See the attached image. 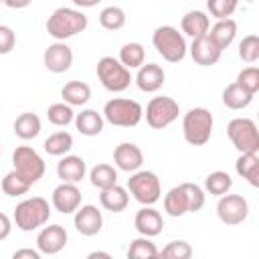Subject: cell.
<instances>
[{
    "mask_svg": "<svg viewBox=\"0 0 259 259\" xmlns=\"http://www.w3.org/2000/svg\"><path fill=\"white\" fill-rule=\"evenodd\" d=\"M89 24V18L77 10V8H67V6H61L57 8L49 20H47V32L55 38V40H65V38H71L79 32H83Z\"/></svg>",
    "mask_w": 259,
    "mask_h": 259,
    "instance_id": "cell-1",
    "label": "cell"
},
{
    "mask_svg": "<svg viewBox=\"0 0 259 259\" xmlns=\"http://www.w3.org/2000/svg\"><path fill=\"white\" fill-rule=\"evenodd\" d=\"M49 219H51V204L42 196H32L18 202L12 214V223L16 225V229L24 233L40 229L42 225L49 223Z\"/></svg>",
    "mask_w": 259,
    "mask_h": 259,
    "instance_id": "cell-2",
    "label": "cell"
},
{
    "mask_svg": "<svg viewBox=\"0 0 259 259\" xmlns=\"http://www.w3.org/2000/svg\"><path fill=\"white\" fill-rule=\"evenodd\" d=\"M152 45L168 63H180L188 53L184 34L170 24H162L152 32Z\"/></svg>",
    "mask_w": 259,
    "mask_h": 259,
    "instance_id": "cell-3",
    "label": "cell"
},
{
    "mask_svg": "<svg viewBox=\"0 0 259 259\" xmlns=\"http://www.w3.org/2000/svg\"><path fill=\"white\" fill-rule=\"evenodd\" d=\"M212 113L206 107H192L182 117V136L190 146H204L212 136Z\"/></svg>",
    "mask_w": 259,
    "mask_h": 259,
    "instance_id": "cell-4",
    "label": "cell"
},
{
    "mask_svg": "<svg viewBox=\"0 0 259 259\" xmlns=\"http://www.w3.org/2000/svg\"><path fill=\"white\" fill-rule=\"evenodd\" d=\"M103 119L117 127H136L144 117V107L136 99L113 97L103 105Z\"/></svg>",
    "mask_w": 259,
    "mask_h": 259,
    "instance_id": "cell-5",
    "label": "cell"
},
{
    "mask_svg": "<svg viewBox=\"0 0 259 259\" xmlns=\"http://www.w3.org/2000/svg\"><path fill=\"white\" fill-rule=\"evenodd\" d=\"M127 192L142 206H148V204L154 206L162 196V184H160V178L156 176V172L140 168V170L132 172V176L127 178Z\"/></svg>",
    "mask_w": 259,
    "mask_h": 259,
    "instance_id": "cell-6",
    "label": "cell"
},
{
    "mask_svg": "<svg viewBox=\"0 0 259 259\" xmlns=\"http://www.w3.org/2000/svg\"><path fill=\"white\" fill-rule=\"evenodd\" d=\"M97 77L101 85L111 93H121L132 83V73L115 57H101L97 61Z\"/></svg>",
    "mask_w": 259,
    "mask_h": 259,
    "instance_id": "cell-7",
    "label": "cell"
},
{
    "mask_svg": "<svg viewBox=\"0 0 259 259\" xmlns=\"http://www.w3.org/2000/svg\"><path fill=\"white\" fill-rule=\"evenodd\" d=\"M227 136L239 154L259 152V130L251 117H235L227 123Z\"/></svg>",
    "mask_w": 259,
    "mask_h": 259,
    "instance_id": "cell-8",
    "label": "cell"
},
{
    "mask_svg": "<svg viewBox=\"0 0 259 259\" xmlns=\"http://www.w3.org/2000/svg\"><path fill=\"white\" fill-rule=\"evenodd\" d=\"M178 113H180V105L172 99V97H166V95H160V97H152L146 105V123L152 127V130H164L168 127L170 123H174L178 119Z\"/></svg>",
    "mask_w": 259,
    "mask_h": 259,
    "instance_id": "cell-9",
    "label": "cell"
},
{
    "mask_svg": "<svg viewBox=\"0 0 259 259\" xmlns=\"http://www.w3.org/2000/svg\"><path fill=\"white\" fill-rule=\"evenodd\" d=\"M12 164H14V170L24 178L28 180L30 184L38 182L42 176H45V160L40 158V154L30 148V146H18L14 152H12Z\"/></svg>",
    "mask_w": 259,
    "mask_h": 259,
    "instance_id": "cell-10",
    "label": "cell"
},
{
    "mask_svg": "<svg viewBox=\"0 0 259 259\" xmlns=\"http://www.w3.org/2000/svg\"><path fill=\"white\" fill-rule=\"evenodd\" d=\"M217 214L221 219V223L229 225V227H235V225H241L247 217H249V202L245 196L241 194H223L219 196V202H217Z\"/></svg>",
    "mask_w": 259,
    "mask_h": 259,
    "instance_id": "cell-11",
    "label": "cell"
},
{
    "mask_svg": "<svg viewBox=\"0 0 259 259\" xmlns=\"http://www.w3.org/2000/svg\"><path fill=\"white\" fill-rule=\"evenodd\" d=\"M67 239L69 235L63 225H42V229L36 235V249L40 251V255H57L65 249Z\"/></svg>",
    "mask_w": 259,
    "mask_h": 259,
    "instance_id": "cell-12",
    "label": "cell"
},
{
    "mask_svg": "<svg viewBox=\"0 0 259 259\" xmlns=\"http://www.w3.org/2000/svg\"><path fill=\"white\" fill-rule=\"evenodd\" d=\"M42 63H45L47 71H51L55 75L65 73L73 65V51L65 40H57V42H53V45H49L45 49Z\"/></svg>",
    "mask_w": 259,
    "mask_h": 259,
    "instance_id": "cell-13",
    "label": "cell"
},
{
    "mask_svg": "<svg viewBox=\"0 0 259 259\" xmlns=\"http://www.w3.org/2000/svg\"><path fill=\"white\" fill-rule=\"evenodd\" d=\"M53 208L61 214H73L81 206V190L73 182H61L51 194Z\"/></svg>",
    "mask_w": 259,
    "mask_h": 259,
    "instance_id": "cell-14",
    "label": "cell"
},
{
    "mask_svg": "<svg viewBox=\"0 0 259 259\" xmlns=\"http://www.w3.org/2000/svg\"><path fill=\"white\" fill-rule=\"evenodd\" d=\"M73 225L75 229L85 235V237H93L101 231L103 227V214L101 210L95 206V204H83L75 210V217H73Z\"/></svg>",
    "mask_w": 259,
    "mask_h": 259,
    "instance_id": "cell-15",
    "label": "cell"
},
{
    "mask_svg": "<svg viewBox=\"0 0 259 259\" xmlns=\"http://www.w3.org/2000/svg\"><path fill=\"white\" fill-rule=\"evenodd\" d=\"M190 57L196 65H202V67H210L214 63H219L223 51L214 45V40L208 36V34H202V36H196L192 38V45H190Z\"/></svg>",
    "mask_w": 259,
    "mask_h": 259,
    "instance_id": "cell-16",
    "label": "cell"
},
{
    "mask_svg": "<svg viewBox=\"0 0 259 259\" xmlns=\"http://www.w3.org/2000/svg\"><path fill=\"white\" fill-rule=\"evenodd\" d=\"M113 162L119 170L123 172H136L142 168L144 164V152L140 150V146L132 144V142H121L115 150H113Z\"/></svg>",
    "mask_w": 259,
    "mask_h": 259,
    "instance_id": "cell-17",
    "label": "cell"
},
{
    "mask_svg": "<svg viewBox=\"0 0 259 259\" xmlns=\"http://www.w3.org/2000/svg\"><path fill=\"white\" fill-rule=\"evenodd\" d=\"M134 227H136V231H138L140 235H144V237H156V235H160L162 229H164V219H162V214H160L152 204H148V206H142V208L136 212V217H134Z\"/></svg>",
    "mask_w": 259,
    "mask_h": 259,
    "instance_id": "cell-18",
    "label": "cell"
},
{
    "mask_svg": "<svg viewBox=\"0 0 259 259\" xmlns=\"http://www.w3.org/2000/svg\"><path fill=\"white\" fill-rule=\"evenodd\" d=\"M166 81V73L160 65L156 63H146L142 67H138V75H136V85L140 91L144 93H156Z\"/></svg>",
    "mask_w": 259,
    "mask_h": 259,
    "instance_id": "cell-19",
    "label": "cell"
},
{
    "mask_svg": "<svg viewBox=\"0 0 259 259\" xmlns=\"http://www.w3.org/2000/svg\"><path fill=\"white\" fill-rule=\"evenodd\" d=\"M85 174H87V164H85V160L81 156H73V154L67 156L65 154L57 164V176L63 182L77 184V182H81L85 178Z\"/></svg>",
    "mask_w": 259,
    "mask_h": 259,
    "instance_id": "cell-20",
    "label": "cell"
},
{
    "mask_svg": "<svg viewBox=\"0 0 259 259\" xmlns=\"http://www.w3.org/2000/svg\"><path fill=\"white\" fill-rule=\"evenodd\" d=\"M99 204L109 210V212H121L127 208L130 204V194H127V188L119 186V184H113V186H107L99 192Z\"/></svg>",
    "mask_w": 259,
    "mask_h": 259,
    "instance_id": "cell-21",
    "label": "cell"
},
{
    "mask_svg": "<svg viewBox=\"0 0 259 259\" xmlns=\"http://www.w3.org/2000/svg\"><path fill=\"white\" fill-rule=\"evenodd\" d=\"M164 210L170 217H184L190 212V202H188V192L184 188V182L170 188L164 194Z\"/></svg>",
    "mask_w": 259,
    "mask_h": 259,
    "instance_id": "cell-22",
    "label": "cell"
},
{
    "mask_svg": "<svg viewBox=\"0 0 259 259\" xmlns=\"http://www.w3.org/2000/svg\"><path fill=\"white\" fill-rule=\"evenodd\" d=\"M235 170L243 180H247L253 188H257L259 186V152L241 154L235 162Z\"/></svg>",
    "mask_w": 259,
    "mask_h": 259,
    "instance_id": "cell-23",
    "label": "cell"
},
{
    "mask_svg": "<svg viewBox=\"0 0 259 259\" xmlns=\"http://www.w3.org/2000/svg\"><path fill=\"white\" fill-rule=\"evenodd\" d=\"M180 28H182V32H184L186 36L196 38V36H202V34L208 32L210 20H208V16H206L202 10H190V12H186V14L182 16Z\"/></svg>",
    "mask_w": 259,
    "mask_h": 259,
    "instance_id": "cell-24",
    "label": "cell"
},
{
    "mask_svg": "<svg viewBox=\"0 0 259 259\" xmlns=\"http://www.w3.org/2000/svg\"><path fill=\"white\" fill-rule=\"evenodd\" d=\"M206 34L214 40V45L221 51H225L227 47H231V42L237 36V22L233 18H221V20H217L212 24V28H208Z\"/></svg>",
    "mask_w": 259,
    "mask_h": 259,
    "instance_id": "cell-25",
    "label": "cell"
},
{
    "mask_svg": "<svg viewBox=\"0 0 259 259\" xmlns=\"http://www.w3.org/2000/svg\"><path fill=\"white\" fill-rule=\"evenodd\" d=\"M75 127H77V132L79 134H83V136H99L101 132H103V123H105V119H103V115L101 113H97L95 109H83L81 113H75Z\"/></svg>",
    "mask_w": 259,
    "mask_h": 259,
    "instance_id": "cell-26",
    "label": "cell"
},
{
    "mask_svg": "<svg viewBox=\"0 0 259 259\" xmlns=\"http://www.w3.org/2000/svg\"><path fill=\"white\" fill-rule=\"evenodd\" d=\"M61 97L71 107H79V105H85L91 99V87L85 81H69V83L63 85Z\"/></svg>",
    "mask_w": 259,
    "mask_h": 259,
    "instance_id": "cell-27",
    "label": "cell"
},
{
    "mask_svg": "<svg viewBox=\"0 0 259 259\" xmlns=\"http://www.w3.org/2000/svg\"><path fill=\"white\" fill-rule=\"evenodd\" d=\"M14 134L20 138V140H32L40 134V117L36 113H30V111H24L20 113L16 119H14Z\"/></svg>",
    "mask_w": 259,
    "mask_h": 259,
    "instance_id": "cell-28",
    "label": "cell"
},
{
    "mask_svg": "<svg viewBox=\"0 0 259 259\" xmlns=\"http://www.w3.org/2000/svg\"><path fill=\"white\" fill-rule=\"evenodd\" d=\"M253 97H255V95H251L249 91H245V89L239 87L237 83H231V85H227V87L223 89V103H225V107L235 109V111L249 107L251 101H253Z\"/></svg>",
    "mask_w": 259,
    "mask_h": 259,
    "instance_id": "cell-29",
    "label": "cell"
},
{
    "mask_svg": "<svg viewBox=\"0 0 259 259\" xmlns=\"http://www.w3.org/2000/svg\"><path fill=\"white\" fill-rule=\"evenodd\" d=\"M42 148H45V152H47L49 156H65V154L73 148V136H71L69 132H65V130L55 132V134H51V136L45 140Z\"/></svg>",
    "mask_w": 259,
    "mask_h": 259,
    "instance_id": "cell-30",
    "label": "cell"
},
{
    "mask_svg": "<svg viewBox=\"0 0 259 259\" xmlns=\"http://www.w3.org/2000/svg\"><path fill=\"white\" fill-rule=\"evenodd\" d=\"M89 182L99 190L113 186V184H117V170L111 164H95L89 170Z\"/></svg>",
    "mask_w": 259,
    "mask_h": 259,
    "instance_id": "cell-31",
    "label": "cell"
},
{
    "mask_svg": "<svg viewBox=\"0 0 259 259\" xmlns=\"http://www.w3.org/2000/svg\"><path fill=\"white\" fill-rule=\"evenodd\" d=\"M233 188V178L225 170H214L204 178V190L212 196H223Z\"/></svg>",
    "mask_w": 259,
    "mask_h": 259,
    "instance_id": "cell-32",
    "label": "cell"
},
{
    "mask_svg": "<svg viewBox=\"0 0 259 259\" xmlns=\"http://www.w3.org/2000/svg\"><path fill=\"white\" fill-rule=\"evenodd\" d=\"M146 61V49L140 42H125L119 49V63L127 69H138Z\"/></svg>",
    "mask_w": 259,
    "mask_h": 259,
    "instance_id": "cell-33",
    "label": "cell"
},
{
    "mask_svg": "<svg viewBox=\"0 0 259 259\" xmlns=\"http://www.w3.org/2000/svg\"><path fill=\"white\" fill-rule=\"evenodd\" d=\"M160 249L156 247V243H152V237H138L130 243L127 247V257L130 259H154L158 257Z\"/></svg>",
    "mask_w": 259,
    "mask_h": 259,
    "instance_id": "cell-34",
    "label": "cell"
},
{
    "mask_svg": "<svg viewBox=\"0 0 259 259\" xmlns=\"http://www.w3.org/2000/svg\"><path fill=\"white\" fill-rule=\"evenodd\" d=\"M30 186H32V184H30L28 180H24L16 170H10V172L2 178V192H4L6 196H12V198L26 194V192L30 190Z\"/></svg>",
    "mask_w": 259,
    "mask_h": 259,
    "instance_id": "cell-35",
    "label": "cell"
},
{
    "mask_svg": "<svg viewBox=\"0 0 259 259\" xmlns=\"http://www.w3.org/2000/svg\"><path fill=\"white\" fill-rule=\"evenodd\" d=\"M47 117H49V121L53 123V125H57V127H67L73 119H75V111H73V107L69 105V103H53V105H49V109H47Z\"/></svg>",
    "mask_w": 259,
    "mask_h": 259,
    "instance_id": "cell-36",
    "label": "cell"
},
{
    "mask_svg": "<svg viewBox=\"0 0 259 259\" xmlns=\"http://www.w3.org/2000/svg\"><path fill=\"white\" fill-rule=\"evenodd\" d=\"M99 24L105 30H119L125 26V12L119 6H107L99 12Z\"/></svg>",
    "mask_w": 259,
    "mask_h": 259,
    "instance_id": "cell-37",
    "label": "cell"
},
{
    "mask_svg": "<svg viewBox=\"0 0 259 259\" xmlns=\"http://www.w3.org/2000/svg\"><path fill=\"white\" fill-rule=\"evenodd\" d=\"M239 57L245 63H257L259 61V36L257 34H247L239 42Z\"/></svg>",
    "mask_w": 259,
    "mask_h": 259,
    "instance_id": "cell-38",
    "label": "cell"
},
{
    "mask_svg": "<svg viewBox=\"0 0 259 259\" xmlns=\"http://www.w3.org/2000/svg\"><path fill=\"white\" fill-rule=\"evenodd\" d=\"M158 257H166V259H190L192 257V247L186 241H170L158 253Z\"/></svg>",
    "mask_w": 259,
    "mask_h": 259,
    "instance_id": "cell-39",
    "label": "cell"
},
{
    "mask_svg": "<svg viewBox=\"0 0 259 259\" xmlns=\"http://www.w3.org/2000/svg\"><path fill=\"white\" fill-rule=\"evenodd\" d=\"M235 83L239 87H243L245 91H249L251 95H255L259 91V69L257 67H245L243 71H239Z\"/></svg>",
    "mask_w": 259,
    "mask_h": 259,
    "instance_id": "cell-40",
    "label": "cell"
},
{
    "mask_svg": "<svg viewBox=\"0 0 259 259\" xmlns=\"http://www.w3.org/2000/svg\"><path fill=\"white\" fill-rule=\"evenodd\" d=\"M239 0H206V8L210 12V16H214L217 20L221 18H231L233 12L237 10Z\"/></svg>",
    "mask_w": 259,
    "mask_h": 259,
    "instance_id": "cell-41",
    "label": "cell"
},
{
    "mask_svg": "<svg viewBox=\"0 0 259 259\" xmlns=\"http://www.w3.org/2000/svg\"><path fill=\"white\" fill-rule=\"evenodd\" d=\"M184 188L188 192V202H190V212H198L204 202H206V194H204V188L194 184V182H184Z\"/></svg>",
    "mask_w": 259,
    "mask_h": 259,
    "instance_id": "cell-42",
    "label": "cell"
},
{
    "mask_svg": "<svg viewBox=\"0 0 259 259\" xmlns=\"http://www.w3.org/2000/svg\"><path fill=\"white\" fill-rule=\"evenodd\" d=\"M14 47H16V32L10 26L0 24V55H8Z\"/></svg>",
    "mask_w": 259,
    "mask_h": 259,
    "instance_id": "cell-43",
    "label": "cell"
},
{
    "mask_svg": "<svg viewBox=\"0 0 259 259\" xmlns=\"http://www.w3.org/2000/svg\"><path fill=\"white\" fill-rule=\"evenodd\" d=\"M12 233V219L6 212H0V241L8 239Z\"/></svg>",
    "mask_w": 259,
    "mask_h": 259,
    "instance_id": "cell-44",
    "label": "cell"
},
{
    "mask_svg": "<svg viewBox=\"0 0 259 259\" xmlns=\"http://www.w3.org/2000/svg\"><path fill=\"white\" fill-rule=\"evenodd\" d=\"M12 259H40L38 249H18L12 253Z\"/></svg>",
    "mask_w": 259,
    "mask_h": 259,
    "instance_id": "cell-45",
    "label": "cell"
},
{
    "mask_svg": "<svg viewBox=\"0 0 259 259\" xmlns=\"http://www.w3.org/2000/svg\"><path fill=\"white\" fill-rule=\"evenodd\" d=\"M2 4L8 6V8H12V10H22V8L30 6L32 0H2Z\"/></svg>",
    "mask_w": 259,
    "mask_h": 259,
    "instance_id": "cell-46",
    "label": "cell"
},
{
    "mask_svg": "<svg viewBox=\"0 0 259 259\" xmlns=\"http://www.w3.org/2000/svg\"><path fill=\"white\" fill-rule=\"evenodd\" d=\"M77 8H93V6H97L101 0H71Z\"/></svg>",
    "mask_w": 259,
    "mask_h": 259,
    "instance_id": "cell-47",
    "label": "cell"
},
{
    "mask_svg": "<svg viewBox=\"0 0 259 259\" xmlns=\"http://www.w3.org/2000/svg\"><path fill=\"white\" fill-rule=\"evenodd\" d=\"M95 257H103V259H111V255H109V253H105V251H91V253L87 255V259H95Z\"/></svg>",
    "mask_w": 259,
    "mask_h": 259,
    "instance_id": "cell-48",
    "label": "cell"
},
{
    "mask_svg": "<svg viewBox=\"0 0 259 259\" xmlns=\"http://www.w3.org/2000/svg\"><path fill=\"white\" fill-rule=\"evenodd\" d=\"M0 154H2V146H0Z\"/></svg>",
    "mask_w": 259,
    "mask_h": 259,
    "instance_id": "cell-49",
    "label": "cell"
},
{
    "mask_svg": "<svg viewBox=\"0 0 259 259\" xmlns=\"http://www.w3.org/2000/svg\"><path fill=\"white\" fill-rule=\"evenodd\" d=\"M0 4H2V0H0Z\"/></svg>",
    "mask_w": 259,
    "mask_h": 259,
    "instance_id": "cell-50",
    "label": "cell"
}]
</instances>
